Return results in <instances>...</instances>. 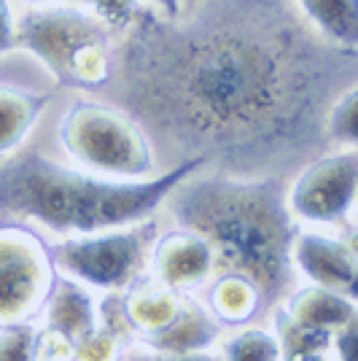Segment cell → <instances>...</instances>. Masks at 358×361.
<instances>
[{"instance_id": "6da1fadb", "label": "cell", "mask_w": 358, "mask_h": 361, "mask_svg": "<svg viewBox=\"0 0 358 361\" xmlns=\"http://www.w3.org/2000/svg\"><path fill=\"white\" fill-rule=\"evenodd\" d=\"M356 51L323 41L291 0H195L143 11L116 54L124 97L195 157H259L302 137L356 84Z\"/></svg>"}, {"instance_id": "7a4b0ae2", "label": "cell", "mask_w": 358, "mask_h": 361, "mask_svg": "<svg viewBox=\"0 0 358 361\" xmlns=\"http://www.w3.org/2000/svg\"><path fill=\"white\" fill-rule=\"evenodd\" d=\"M178 226L202 235L213 248L216 270L242 272L264 300H283L291 288V243L299 232L278 178H237L199 170L170 192Z\"/></svg>"}, {"instance_id": "3957f363", "label": "cell", "mask_w": 358, "mask_h": 361, "mask_svg": "<svg viewBox=\"0 0 358 361\" xmlns=\"http://www.w3.org/2000/svg\"><path fill=\"white\" fill-rule=\"evenodd\" d=\"M205 165L202 157H186L151 178L116 180L30 151L0 165V211L68 238L92 235L151 219L180 180Z\"/></svg>"}, {"instance_id": "277c9868", "label": "cell", "mask_w": 358, "mask_h": 361, "mask_svg": "<svg viewBox=\"0 0 358 361\" xmlns=\"http://www.w3.org/2000/svg\"><path fill=\"white\" fill-rule=\"evenodd\" d=\"M16 46L30 51L62 87L103 90L116 75L113 32L81 6L30 8L16 19Z\"/></svg>"}, {"instance_id": "5b68a950", "label": "cell", "mask_w": 358, "mask_h": 361, "mask_svg": "<svg viewBox=\"0 0 358 361\" xmlns=\"http://www.w3.org/2000/svg\"><path fill=\"white\" fill-rule=\"evenodd\" d=\"M60 143L87 173L116 180H143L156 176V157L143 124L121 108L75 97L60 119Z\"/></svg>"}, {"instance_id": "8992f818", "label": "cell", "mask_w": 358, "mask_h": 361, "mask_svg": "<svg viewBox=\"0 0 358 361\" xmlns=\"http://www.w3.org/2000/svg\"><path fill=\"white\" fill-rule=\"evenodd\" d=\"M159 235L154 219L113 226L92 235H70L49 245L54 270L97 291H124L149 264V251Z\"/></svg>"}, {"instance_id": "52a82bcc", "label": "cell", "mask_w": 358, "mask_h": 361, "mask_svg": "<svg viewBox=\"0 0 358 361\" xmlns=\"http://www.w3.org/2000/svg\"><path fill=\"white\" fill-rule=\"evenodd\" d=\"M57 278L49 243L25 224H0V326L27 324L44 310Z\"/></svg>"}, {"instance_id": "ba28073f", "label": "cell", "mask_w": 358, "mask_h": 361, "mask_svg": "<svg viewBox=\"0 0 358 361\" xmlns=\"http://www.w3.org/2000/svg\"><path fill=\"white\" fill-rule=\"evenodd\" d=\"M358 192V151L337 149L313 159L285 192L291 219L313 226H347Z\"/></svg>"}, {"instance_id": "9c48e42d", "label": "cell", "mask_w": 358, "mask_h": 361, "mask_svg": "<svg viewBox=\"0 0 358 361\" xmlns=\"http://www.w3.org/2000/svg\"><path fill=\"white\" fill-rule=\"evenodd\" d=\"M146 270L164 286L175 288L180 294H195L213 278L216 259L202 235L186 226H175L156 235Z\"/></svg>"}, {"instance_id": "30bf717a", "label": "cell", "mask_w": 358, "mask_h": 361, "mask_svg": "<svg viewBox=\"0 0 358 361\" xmlns=\"http://www.w3.org/2000/svg\"><path fill=\"white\" fill-rule=\"evenodd\" d=\"M291 267L307 283L356 297L358 259L353 243L321 229H304L291 243Z\"/></svg>"}, {"instance_id": "8fae6325", "label": "cell", "mask_w": 358, "mask_h": 361, "mask_svg": "<svg viewBox=\"0 0 358 361\" xmlns=\"http://www.w3.org/2000/svg\"><path fill=\"white\" fill-rule=\"evenodd\" d=\"M186 294L159 283L149 270H143L130 286L121 291V313L127 318V326L132 337L146 340L151 334L162 331L175 313Z\"/></svg>"}, {"instance_id": "7c38bea8", "label": "cell", "mask_w": 358, "mask_h": 361, "mask_svg": "<svg viewBox=\"0 0 358 361\" xmlns=\"http://www.w3.org/2000/svg\"><path fill=\"white\" fill-rule=\"evenodd\" d=\"M218 321L210 316L208 307L197 302L192 294H186L180 302V310L162 331L140 340L146 348L162 356H180V353H197L208 350L218 340Z\"/></svg>"}, {"instance_id": "4fadbf2b", "label": "cell", "mask_w": 358, "mask_h": 361, "mask_svg": "<svg viewBox=\"0 0 358 361\" xmlns=\"http://www.w3.org/2000/svg\"><path fill=\"white\" fill-rule=\"evenodd\" d=\"M267 305L261 288L242 272L221 270L205 291V307L218 326H248Z\"/></svg>"}, {"instance_id": "5bb4252c", "label": "cell", "mask_w": 358, "mask_h": 361, "mask_svg": "<svg viewBox=\"0 0 358 361\" xmlns=\"http://www.w3.org/2000/svg\"><path fill=\"white\" fill-rule=\"evenodd\" d=\"M41 313H44L46 326L62 331L73 340L97 326V302L92 297L90 286L78 283L68 275L54 278Z\"/></svg>"}, {"instance_id": "9a60e30c", "label": "cell", "mask_w": 358, "mask_h": 361, "mask_svg": "<svg viewBox=\"0 0 358 361\" xmlns=\"http://www.w3.org/2000/svg\"><path fill=\"white\" fill-rule=\"evenodd\" d=\"M280 310L294 321L321 326V329L328 331L342 329L347 324H353L358 316L356 297L326 286H315V283H307V286L285 294Z\"/></svg>"}, {"instance_id": "2e32d148", "label": "cell", "mask_w": 358, "mask_h": 361, "mask_svg": "<svg viewBox=\"0 0 358 361\" xmlns=\"http://www.w3.org/2000/svg\"><path fill=\"white\" fill-rule=\"evenodd\" d=\"M49 106V94L0 84V157L16 151Z\"/></svg>"}, {"instance_id": "e0dca14e", "label": "cell", "mask_w": 358, "mask_h": 361, "mask_svg": "<svg viewBox=\"0 0 358 361\" xmlns=\"http://www.w3.org/2000/svg\"><path fill=\"white\" fill-rule=\"evenodd\" d=\"M302 19L337 49H358V0H291Z\"/></svg>"}, {"instance_id": "ac0fdd59", "label": "cell", "mask_w": 358, "mask_h": 361, "mask_svg": "<svg viewBox=\"0 0 358 361\" xmlns=\"http://www.w3.org/2000/svg\"><path fill=\"white\" fill-rule=\"evenodd\" d=\"M272 331H275V337L280 343V356L283 359L307 356V353H328L331 337H334V331L294 321L291 316H285L280 307L275 313V326H272Z\"/></svg>"}, {"instance_id": "d6986e66", "label": "cell", "mask_w": 358, "mask_h": 361, "mask_svg": "<svg viewBox=\"0 0 358 361\" xmlns=\"http://www.w3.org/2000/svg\"><path fill=\"white\" fill-rule=\"evenodd\" d=\"M224 361H283L272 329L242 326L224 343Z\"/></svg>"}, {"instance_id": "ffe728a7", "label": "cell", "mask_w": 358, "mask_h": 361, "mask_svg": "<svg viewBox=\"0 0 358 361\" xmlns=\"http://www.w3.org/2000/svg\"><path fill=\"white\" fill-rule=\"evenodd\" d=\"M356 106L358 92L356 84L345 87L323 111V130L331 143L340 149H356Z\"/></svg>"}, {"instance_id": "44dd1931", "label": "cell", "mask_w": 358, "mask_h": 361, "mask_svg": "<svg viewBox=\"0 0 358 361\" xmlns=\"http://www.w3.org/2000/svg\"><path fill=\"white\" fill-rule=\"evenodd\" d=\"M124 340L97 321V326L75 340V361H121Z\"/></svg>"}, {"instance_id": "7402d4cb", "label": "cell", "mask_w": 358, "mask_h": 361, "mask_svg": "<svg viewBox=\"0 0 358 361\" xmlns=\"http://www.w3.org/2000/svg\"><path fill=\"white\" fill-rule=\"evenodd\" d=\"M84 8L94 14L103 22L108 30L113 32H127L135 16L140 14V0H81Z\"/></svg>"}, {"instance_id": "603a6c76", "label": "cell", "mask_w": 358, "mask_h": 361, "mask_svg": "<svg viewBox=\"0 0 358 361\" xmlns=\"http://www.w3.org/2000/svg\"><path fill=\"white\" fill-rule=\"evenodd\" d=\"M0 361H35V326H32V321L0 326Z\"/></svg>"}, {"instance_id": "cb8c5ba5", "label": "cell", "mask_w": 358, "mask_h": 361, "mask_svg": "<svg viewBox=\"0 0 358 361\" xmlns=\"http://www.w3.org/2000/svg\"><path fill=\"white\" fill-rule=\"evenodd\" d=\"M35 361H75V340L46 324L38 326L35 329Z\"/></svg>"}, {"instance_id": "d4e9b609", "label": "cell", "mask_w": 358, "mask_h": 361, "mask_svg": "<svg viewBox=\"0 0 358 361\" xmlns=\"http://www.w3.org/2000/svg\"><path fill=\"white\" fill-rule=\"evenodd\" d=\"M356 321L347 324L342 329L334 331L331 337V348H328V356L334 361H356Z\"/></svg>"}, {"instance_id": "484cf974", "label": "cell", "mask_w": 358, "mask_h": 361, "mask_svg": "<svg viewBox=\"0 0 358 361\" xmlns=\"http://www.w3.org/2000/svg\"><path fill=\"white\" fill-rule=\"evenodd\" d=\"M16 46V16L8 0H0V54Z\"/></svg>"}, {"instance_id": "4316f807", "label": "cell", "mask_w": 358, "mask_h": 361, "mask_svg": "<svg viewBox=\"0 0 358 361\" xmlns=\"http://www.w3.org/2000/svg\"><path fill=\"white\" fill-rule=\"evenodd\" d=\"M151 3L159 8V16L164 19H175L186 8V0H151Z\"/></svg>"}, {"instance_id": "83f0119b", "label": "cell", "mask_w": 358, "mask_h": 361, "mask_svg": "<svg viewBox=\"0 0 358 361\" xmlns=\"http://www.w3.org/2000/svg\"><path fill=\"white\" fill-rule=\"evenodd\" d=\"M149 361H221V359L208 353V350H197V353H180V356H162V353H156V359H149Z\"/></svg>"}, {"instance_id": "f1b7e54d", "label": "cell", "mask_w": 358, "mask_h": 361, "mask_svg": "<svg viewBox=\"0 0 358 361\" xmlns=\"http://www.w3.org/2000/svg\"><path fill=\"white\" fill-rule=\"evenodd\" d=\"M283 361H334L328 353H307V356H291V359Z\"/></svg>"}, {"instance_id": "f546056e", "label": "cell", "mask_w": 358, "mask_h": 361, "mask_svg": "<svg viewBox=\"0 0 358 361\" xmlns=\"http://www.w3.org/2000/svg\"><path fill=\"white\" fill-rule=\"evenodd\" d=\"M30 8H46V6H60L62 0H25Z\"/></svg>"}, {"instance_id": "4dcf8cb0", "label": "cell", "mask_w": 358, "mask_h": 361, "mask_svg": "<svg viewBox=\"0 0 358 361\" xmlns=\"http://www.w3.org/2000/svg\"><path fill=\"white\" fill-rule=\"evenodd\" d=\"M189 3H195V0H186V6H189Z\"/></svg>"}]
</instances>
